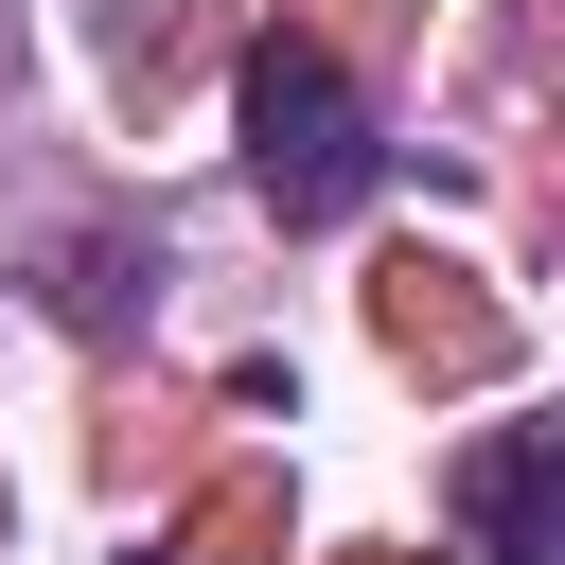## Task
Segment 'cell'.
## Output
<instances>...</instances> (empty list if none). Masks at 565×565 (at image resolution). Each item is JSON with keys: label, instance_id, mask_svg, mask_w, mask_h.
I'll use <instances>...</instances> for the list:
<instances>
[{"label": "cell", "instance_id": "obj_1", "mask_svg": "<svg viewBox=\"0 0 565 565\" xmlns=\"http://www.w3.org/2000/svg\"><path fill=\"white\" fill-rule=\"evenodd\" d=\"M371 159H388V141H371V106H353L318 53H282V35H265V53H247V194H265L282 230H335V212L371 194Z\"/></svg>", "mask_w": 565, "mask_h": 565}, {"label": "cell", "instance_id": "obj_2", "mask_svg": "<svg viewBox=\"0 0 565 565\" xmlns=\"http://www.w3.org/2000/svg\"><path fill=\"white\" fill-rule=\"evenodd\" d=\"M459 530L494 565H565V424H494L459 459Z\"/></svg>", "mask_w": 565, "mask_h": 565}]
</instances>
